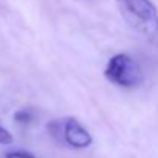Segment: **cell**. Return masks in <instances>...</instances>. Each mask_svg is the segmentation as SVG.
I'll return each mask as SVG.
<instances>
[{"label": "cell", "instance_id": "cell-1", "mask_svg": "<svg viewBox=\"0 0 158 158\" xmlns=\"http://www.w3.org/2000/svg\"><path fill=\"white\" fill-rule=\"evenodd\" d=\"M124 22L158 48V11L151 0H117Z\"/></svg>", "mask_w": 158, "mask_h": 158}, {"label": "cell", "instance_id": "cell-2", "mask_svg": "<svg viewBox=\"0 0 158 158\" xmlns=\"http://www.w3.org/2000/svg\"><path fill=\"white\" fill-rule=\"evenodd\" d=\"M105 77L121 88H135L143 81V72L138 63L127 54H117L109 58Z\"/></svg>", "mask_w": 158, "mask_h": 158}, {"label": "cell", "instance_id": "cell-3", "mask_svg": "<svg viewBox=\"0 0 158 158\" xmlns=\"http://www.w3.org/2000/svg\"><path fill=\"white\" fill-rule=\"evenodd\" d=\"M61 137L66 144L75 149H85L91 146L92 137L91 134L75 120V118H66L61 126Z\"/></svg>", "mask_w": 158, "mask_h": 158}, {"label": "cell", "instance_id": "cell-4", "mask_svg": "<svg viewBox=\"0 0 158 158\" xmlns=\"http://www.w3.org/2000/svg\"><path fill=\"white\" fill-rule=\"evenodd\" d=\"M12 143V134L8 132L3 126H0V144H11Z\"/></svg>", "mask_w": 158, "mask_h": 158}, {"label": "cell", "instance_id": "cell-5", "mask_svg": "<svg viewBox=\"0 0 158 158\" xmlns=\"http://www.w3.org/2000/svg\"><path fill=\"white\" fill-rule=\"evenodd\" d=\"M3 158H35V157L32 154H29V152H25V151H14V152L5 154Z\"/></svg>", "mask_w": 158, "mask_h": 158}, {"label": "cell", "instance_id": "cell-6", "mask_svg": "<svg viewBox=\"0 0 158 158\" xmlns=\"http://www.w3.org/2000/svg\"><path fill=\"white\" fill-rule=\"evenodd\" d=\"M14 120H15L17 123H28V121L31 120V114L26 112V110H19V112H15Z\"/></svg>", "mask_w": 158, "mask_h": 158}]
</instances>
